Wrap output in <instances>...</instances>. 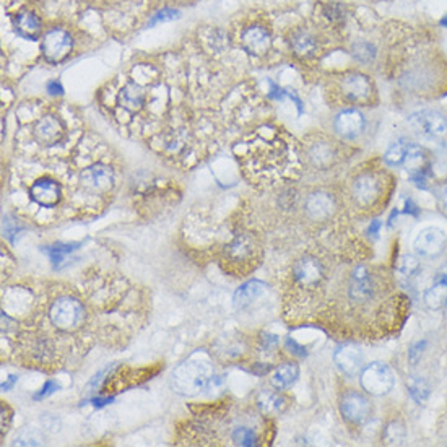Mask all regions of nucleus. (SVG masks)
<instances>
[{
    "instance_id": "1",
    "label": "nucleus",
    "mask_w": 447,
    "mask_h": 447,
    "mask_svg": "<svg viewBox=\"0 0 447 447\" xmlns=\"http://www.w3.org/2000/svg\"><path fill=\"white\" fill-rule=\"evenodd\" d=\"M213 379V371L209 363L189 360L176 368L173 372V387L183 395H195L204 391Z\"/></svg>"
},
{
    "instance_id": "2",
    "label": "nucleus",
    "mask_w": 447,
    "mask_h": 447,
    "mask_svg": "<svg viewBox=\"0 0 447 447\" xmlns=\"http://www.w3.org/2000/svg\"><path fill=\"white\" fill-rule=\"evenodd\" d=\"M49 319L57 331L73 332L85 322V308L80 299L73 296H59L49 308Z\"/></svg>"
},
{
    "instance_id": "3",
    "label": "nucleus",
    "mask_w": 447,
    "mask_h": 447,
    "mask_svg": "<svg viewBox=\"0 0 447 447\" xmlns=\"http://www.w3.org/2000/svg\"><path fill=\"white\" fill-rule=\"evenodd\" d=\"M395 376L384 363H371L361 372V386L372 395H386L394 389Z\"/></svg>"
},
{
    "instance_id": "4",
    "label": "nucleus",
    "mask_w": 447,
    "mask_h": 447,
    "mask_svg": "<svg viewBox=\"0 0 447 447\" xmlns=\"http://www.w3.org/2000/svg\"><path fill=\"white\" fill-rule=\"evenodd\" d=\"M41 51L47 62H63L73 51V38L66 29L54 28L41 38Z\"/></svg>"
},
{
    "instance_id": "5",
    "label": "nucleus",
    "mask_w": 447,
    "mask_h": 447,
    "mask_svg": "<svg viewBox=\"0 0 447 447\" xmlns=\"http://www.w3.org/2000/svg\"><path fill=\"white\" fill-rule=\"evenodd\" d=\"M255 241L249 234H238L225 249V259L229 268L236 272H243L244 267H249L250 260L255 255Z\"/></svg>"
},
{
    "instance_id": "6",
    "label": "nucleus",
    "mask_w": 447,
    "mask_h": 447,
    "mask_svg": "<svg viewBox=\"0 0 447 447\" xmlns=\"http://www.w3.org/2000/svg\"><path fill=\"white\" fill-rule=\"evenodd\" d=\"M80 184L90 194H106L114 185V171L107 165L95 163L82 171Z\"/></svg>"
},
{
    "instance_id": "7",
    "label": "nucleus",
    "mask_w": 447,
    "mask_h": 447,
    "mask_svg": "<svg viewBox=\"0 0 447 447\" xmlns=\"http://www.w3.org/2000/svg\"><path fill=\"white\" fill-rule=\"evenodd\" d=\"M410 126L425 137L438 139L447 134V119L438 111L423 109L410 116Z\"/></svg>"
},
{
    "instance_id": "8",
    "label": "nucleus",
    "mask_w": 447,
    "mask_h": 447,
    "mask_svg": "<svg viewBox=\"0 0 447 447\" xmlns=\"http://www.w3.org/2000/svg\"><path fill=\"white\" fill-rule=\"evenodd\" d=\"M33 137L41 146H54L66 137V126L57 116L46 114L34 124Z\"/></svg>"
},
{
    "instance_id": "9",
    "label": "nucleus",
    "mask_w": 447,
    "mask_h": 447,
    "mask_svg": "<svg viewBox=\"0 0 447 447\" xmlns=\"http://www.w3.org/2000/svg\"><path fill=\"white\" fill-rule=\"evenodd\" d=\"M414 248L421 257H436L446 248L444 231L436 228V226H428V228L421 229L415 238Z\"/></svg>"
},
{
    "instance_id": "10",
    "label": "nucleus",
    "mask_w": 447,
    "mask_h": 447,
    "mask_svg": "<svg viewBox=\"0 0 447 447\" xmlns=\"http://www.w3.org/2000/svg\"><path fill=\"white\" fill-rule=\"evenodd\" d=\"M29 197L34 204H38L43 209H54L61 202L62 189L57 181L51 178H41L36 183H33L29 188Z\"/></svg>"
},
{
    "instance_id": "11",
    "label": "nucleus",
    "mask_w": 447,
    "mask_h": 447,
    "mask_svg": "<svg viewBox=\"0 0 447 447\" xmlns=\"http://www.w3.org/2000/svg\"><path fill=\"white\" fill-rule=\"evenodd\" d=\"M340 411L345 416V420L351 421L355 425H360L370 418L371 405L365 395L358 394V392H347L342 397Z\"/></svg>"
},
{
    "instance_id": "12",
    "label": "nucleus",
    "mask_w": 447,
    "mask_h": 447,
    "mask_svg": "<svg viewBox=\"0 0 447 447\" xmlns=\"http://www.w3.org/2000/svg\"><path fill=\"white\" fill-rule=\"evenodd\" d=\"M293 277L298 285L304 288L316 287L324 278V267L321 260L314 257H303L293 265Z\"/></svg>"
},
{
    "instance_id": "13",
    "label": "nucleus",
    "mask_w": 447,
    "mask_h": 447,
    "mask_svg": "<svg viewBox=\"0 0 447 447\" xmlns=\"http://www.w3.org/2000/svg\"><path fill=\"white\" fill-rule=\"evenodd\" d=\"M241 43H243L244 51L250 54V56H264V54L268 52L270 46H272V38H270V33L264 26H249L244 29L243 36H241Z\"/></svg>"
},
{
    "instance_id": "14",
    "label": "nucleus",
    "mask_w": 447,
    "mask_h": 447,
    "mask_svg": "<svg viewBox=\"0 0 447 447\" xmlns=\"http://www.w3.org/2000/svg\"><path fill=\"white\" fill-rule=\"evenodd\" d=\"M333 127L342 139L353 140L365 129V117L358 109H343L335 117Z\"/></svg>"
},
{
    "instance_id": "15",
    "label": "nucleus",
    "mask_w": 447,
    "mask_h": 447,
    "mask_svg": "<svg viewBox=\"0 0 447 447\" xmlns=\"http://www.w3.org/2000/svg\"><path fill=\"white\" fill-rule=\"evenodd\" d=\"M348 293L350 298L356 303H366L370 301L374 294V283H372L371 273L366 267H356L351 273L350 287H348Z\"/></svg>"
},
{
    "instance_id": "16",
    "label": "nucleus",
    "mask_w": 447,
    "mask_h": 447,
    "mask_svg": "<svg viewBox=\"0 0 447 447\" xmlns=\"http://www.w3.org/2000/svg\"><path fill=\"white\" fill-rule=\"evenodd\" d=\"M335 365L343 374L356 376L363 368V353L356 345L345 343V345L338 347L335 355H333Z\"/></svg>"
},
{
    "instance_id": "17",
    "label": "nucleus",
    "mask_w": 447,
    "mask_h": 447,
    "mask_svg": "<svg viewBox=\"0 0 447 447\" xmlns=\"http://www.w3.org/2000/svg\"><path fill=\"white\" fill-rule=\"evenodd\" d=\"M371 90L370 78L361 73H350L342 82V93L353 103H366L371 96Z\"/></svg>"
},
{
    "instance_id": "18",
    "label": "nucleus",
    "mask_w": 447,
    "mask_h": 447,
    "mask_svg": "<svg viewBox=\"0 0 447 447\" xmlns=\"http://www.w3.org/2000/svg\"><path fill=\"white\" fill-rule=\"evenodd\" d=\"M379 181H377L374 176L365 174L360 176L355 181V185H353V195H355V200L363 207H368V205H372L379 197Z\"/></svg>"
},
{
    "instance_id": "19",
    "label": "nucleus",
    "mask_w": 447,
    "mask_h": 447,
    "mask_svg": "<svg viewBox=\"0 0 447 447\" xmlns=\"http://www.w3.org/2000/svg\"><path fill=\"white\" fill-rule=\"evenodd\" d=\"M13 28L20 38L28 39V41H36L43 33L41 20L33 12L18 13L13 20Z\"/></svg>"
},
{
    "instance_id": "20",
    "label": "nucleus",
    "mask_w": 447,
    "mask_h": 447,
    "mask_svg": "<svg viewBox=\"0 0 447 447\" xmlns=\"http://www.w3.org/2000/svg\"><path fill=\"white\" fill-rule=\"evenodd\" d=\"M119 105L129 112L140 111L145 105V90L135 82L127 83L119 93Z\"/></svg>"
},
{
    "instance_id": "21",
    "label": "nucleus",
    "mask_w": 447,
    "mask_h": 447,
    "mask_svg": "<svg viewBox=\"0 0 447 447\" xmlns=\"http://www.w3.org/2000/svg\"><path fill=\"white\" fill-rule=\"evenodd\" d=\"M265 291V283L259 282V280H250L245 285H243L238 291L234 293L233 304L236 309H244L249 304H252L259 296H262Z\"/></svg>"
},
{
    "instance_id": "22",
    "label": "nucleus",
    "mask_w": 447,
    "mask_h": 447,
    "mask_svg": "<svg viewBox=\"0 0 447 447\" xmlns=\"http://www.w3.org/2000/svg\"><path fill=\"white\" fill-rule=\"evenodd\" d=\"M333 199L328 194L317 192L306 200V213L312 220H324L332 213Z\"/></svg>"
},
{
    "instance_id": "23",
    "label": "nucleus",
    "mask_w": 447,
    "mask_h": 447,
    "mask_svg": "<svg viewBox=\"0 0 447 447\" xmlns=\"http://www.w3.org/2000/svg\"><path fill=\"white\" fill-rule=\"evenodd\" d=\"M289 44H291L293 51L301 57L314 56L317 51L316 38H314L311 33L304 31V29H299V31L293 33L291 39H289Z\"/></svg>"
},
{
    "instance_id": "24",
    "label": "nucleus",
    "mask_w": 447,
    "mask_h": 447,
    "mask_svg": "<svg viewBox=\"0 0 447 447\" xmlns=\"http://www.w3.org/2000/svg\"><path fill=\"white\" fill-rule=\"evenodd\" d=\"M298 376H299L298 365H294V363H287V365L280 366L278 370L275 371V374L272 376V386L278 391L288 389L289 386L294 384V381L298 379Z\"/></svg>"
},
{
    "instance_id": "25",
    "label": "nucleus",
    "mask_w": 447,
    "mask_h": 447,
    "mask_svg": "<svg viewBox=\"0 0 447 447\" xmlns=\"http://www.w3.org/2000/svg\"><path fill=\"white\" fill-rule=\"evenodd\" d=\"M259 409L262 414H282L287 407V399L275 392H262L257 400Z\"/></svg>"
},
{
    "instance_id": "26",
    "label": "nucleus",
    "mask_w": 447,
    "mask_h": 447,
    "mask_svg": "<svg viewBox=\"0 0 447 447\" xmlns=\"http://www.w3.org/2000/svg\"><path fill=\"white\" fill-rule=\"evenodd\" d=\"M425 303L430 309H441L447 304V285L436 282L425 294Z\"/></svg>"
},
{
    "instance_id": "27",
    "label": "nucleus",
    "mask_w": 447,
    "mask_h": 447,
    "mask_svg": "<svg viewBox=\"0 0 447 447\" xmlns=\"http://www.w3.org/2000/svg\"><path fill=\"white\" fill-rule=\"evenodd\" d=\"M409 142H397L391 146L389 150L386 151V163L391 165V166H402L404 165V161L407 158V153H409V149H410Z\"/></svg>"
},
{
    "instance_id": "28",
    "label": "nucleus",
    "mask_w": 447,
    "mask_h": 447,
    "mask_svg": "<svg viewBox=\"0 0 447 447\" xmlns=\"http://www.w3.org/2000/svg\"><path fill=\"white\" fill-rule=\"evenodd\" d=\"M231 441L236 446H257L259 438L255 434L254 430L248 428V426H238L231 431Z\"/></svg>"
},
{
    "instance_id": "29",
    "label": "nucleus",
    "mask_w": 447,
    "mask_h": 447,
    "mask_svg": "<svg viewBox=\"0 0 447 447\" xmlns=\"http://www.w3.org/2000/svg\"><path fill=\"white\" fill-rule=\"evenodd\" d=\"M407 384H409V391L411 397H414L416 402H420V404L430 397V384L425 379H421V377L418 376L410 377Z\"/></svg>"
},
{
    "instance_id": "30",
    "label": "nucleus",
    "mask_w": 447,
    "mask_h": 447,
    "mask_svg": "<svg viewBox=\"0 0 447 447\" xmlns=\"http://www.w3.org/2000/svg\"><path fill=\"white\" fill-rule=\"evenodd\" d=\"M351 54L358 62L370 63V62L374 61V57H376V47L372 46L371 43H366V41L356 43L355 46H353Z\"/></svg>"
},
{
    "instance_id": "31",
    "label": "nucleus",
    "mask_w": 447,
    "mask_h": 447,
    "mask_svg": "<svg viewBox=\"0 0 447 447\" xmlns=\"http://www.w3.org/2000/svg\"><path fill=\"white\" fill-rule=\"evenodd\" d=\"M181 17V12L179 10H174V8H161L156 12L153 17L150 18L149 22V26H155V24L158 23H163V22H173V20H178Z\"/></svg>"
},
{
    "instance_id": "32",
    "label": "nucleus",
    "mask_w": 447,
    "mask_h": 447,
    "mask_svg": "<svg viewBox=\"0 0 447 447\" xmlns=\"http://www.w3.org/2000/svg\"><path fill=\"white\" fill-rule=\"evenodd\" d=\"M75 249V245H62V244H57V245H54V248H49V249H44L46 250V252L51 255V259H52V262L59 265L61 262H63V260L67 259V255L72 252V250Z\"/></svg>"
},
{
    "instance_id": "33",
    "label": "nucleus",
    "mask_w": 447,
    "mask_h": 447,
    "mask_svg": "<svg viewBox=\"0 0 447 447\" xmlns=\"http://www.w3.org/2000/svg\"><path fill=\"white\" fill-rule=\"evenodd\" d=\"M420 268V262L414 255H405L400 262V272L404 275H414Z\"/></svg>"
},
{
    "instance_id": "34",
    "label": "nucleus",
    "mask_w": 447,
    "mask_h": 447,
    "mask_svg": "<svg viewBox=\"0 0 447 447\" xmlns=\"http://www.w3.org/2000/svg\"><path fill=\"white\" fill-rule=\"evenodd\" d=\"M425 348H426V342H418V343H415V345L410 348L409 360H410L411 365H416V363H418L421 355H423Z\"/></svg>"
},
{
    "instance_id": "35",
    "label": "nucleus",
    "mask_w": 447,
    "mask_h": 447,
    "mask_svg": "<svg viewBox=\"0 0 447 447\" xmlns=\"http://www.w3.org/2000/svg\"><path fill=\"white\" fill-rule=\"evenodd\" d=\"M287 348L289 350V353H293L294 356H299V358L306 356V348L301 347V345H298V343L294 340H291V338H288V340H287Z\"/></svg>"
},
{
    "instance_id": "36",
    "label": "nucleus",
    "mask_w": 447,
    "mask_h": 447,
    "mask_svg": "<svg viewBox=\"0 0 447 447\" xmlns=\"http://www.w3.org/2000/svg\"><path fill=\"white\" fill-rule=\"evenodd\" d=\"M280 343V338L277 335H272V333H265L264 338H262V347L265 350H273V348H277Z\"/></svg>"
},
{
    "instance_id": "37",
    "label": "nucleus",
    "mask_w": 447,
    "mask_h": 447,
    "mask_svg": "<svg viewBox=\"0 0 447 447\" xmlns=\"http://www.w3.org/2000/svg\"><path fill=\"white\" fill-rule=\"evenodd\" d=\"M59 389V386L56 384V382H52V381H49L46 386L43 387V391L39 392V394L34 395V399H43V397H46V395H51L54 391H57Z\"/></svg>"
},
{
    "instance_id": "38",
    "label": "nucleus",
    "mask_w": 447,
    "mask_h": 447,
    "mask_svg": "<svg viewBox=\"0 0 447 447\" xmlns=\"http://www.w3.org/2000/svg\"><path fill=\"white\" fill-rule=\"evenodd\" d=\"M47 91L51 93V95H62L63 88H62L61 83L54 80V82H49V83H47Z\"/></svg>"
},
{
    "instance_id": "39",
    "label": "nucleus",
    "mask_w": 447,
    "mask_h": 447,
    "mask_svg": "<svg viewBox=\"0 0 447 447\" xmlns=\"http://www.w3.org/2000/svg\"><path fill=\"white\" fill-rule=\"evenodd\" d=\"M381 226H382V223H381V222H377V220H376V222H372V223H371L370 229H368V233H370V234H377V233H379Z\"/></svg>"
},
{
    "instance_id": "40",
    "label": "nucleus",
    "mask_w": 447,
    "mask_h": 447,
    "mask_svg": "<svg viewBox=\"0 0 447 447\" xmlns=\"http://www.w3.org/2000/svg\"><path fill=\"white\" fill-rule=\"evenodd\" d=\"M13 382H15V376H10V379H8V382H7V384H5V382H3V384H2V389H3V391H7V389H8V387L13 384Z\"/></svg>"
},
{
    "instance_id": "41",
    "label": "nucleus",
    "mask_w": 447,
    "mask_h": 447,
    "mask_svg": "<svg viewBox=\"0 0 447 447\" xmlns=\"http://www.w3.org/2000/svg\"><path fill=\"white\" fill-rule=\"evenodd\" d=\"M438 282H439V283H444V285H447V272L439 275V277H438Z\"/></svg>"
},
{
    "instance_id": "42",
    "label": "nucleus",
    "mask_w": 447,
    "mask_h": 447,
    "mask_svg": "<svg viewBox=\"0 0 447 447\" xmlns=\"http://www.w3.org/2000/svg\"><path fill=\"white\" fill-rule=\"evenodd\" d=\"M441 24H443V26L447 28V15H446V17H444L443 20H441Z\"/></svg>"
},
{
    "instance_id": "43",
    "label": "nucleus",
    "mask_w": 447,
    "mask_h": 447,
    "mask_svg": "<svg viewBox=\"0 0 447 447\" xmlns=\"http://www.w3.org/2000/svg\"><path fill=\"white\" fill-rule=\"evenodd\" d=\"M446 200H447V199H446Z\"/></svg>"
}]
</instances>
